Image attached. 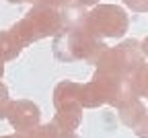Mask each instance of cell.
<instances>
[{"label":"cell","mask_w":148,"mask_h":138,"mask_svg":"<svg viewBox=\"0 0 148 138\" xmlns=\"http://www.w3.org/2000/svg\"><path fill=\"white\" fill-rule=\"evenodd\" d=\"M72 2V0H35L33 4H43V6H51V8H62L64 4Z\"/></svg>","instance_id":"30bf717a"},{"label":"cell","mask_w":148,"mask_h":138,"mask_svg":"<svg viewBox=\"0 0 148 138\" xmlns=\"http://www.w3.org/2000/svg\"><path fill=\"white\" fill-rule=\"evenodd\" d=\"M123 2L136 12H146L148 10V0H123Z\"/></svg>","instance_id":"9c48e42d"},{"label":"cell","mask_w":148,"mask_h":138,"mask_svg":"<svg viewBox=\"0 0 148 138\" xmlns=\"http://www.w3.org/2000/svg\"><path fill=\"white\" fill-rule=\"evenodd\" d=\"M86 10L84 6L76 4V2H68L64 4L62 8H58L60 12V21H62V29H74V27H80L84 17H86Z\"/></svg>","instance_id":"8992f818"},{"label":"cell","mask_w":148,"mask_h":138,"mask_svg":"<svg viewBox=\"0 0 148 138\" xmlns=\"http://www.w3.org/2000/svg\"><path fill=\"white\" fill-rule=\"evenodd\" d=\"M21 43L14 39L10 31H0V60H12L21 54Z\"/></svg>","instance_id":"52a82bcc"},{"label":"cell","mask_w":148,"mask_h":138,"mask_svg":"<svg viewBox=\"0 0 148 138\" xmlns=\"http://www.w3.org/2000/svg\"><path fill=\"white\" fill-rule=\"evenodd\" d=\"M74 2L80 4V6H84V8H92V6L99 4V0H74Z\"/></svg>","instance_id":"8fae6325"},{"label":"cell","mask_w":148,"mask_h":138,"mask_svg":"<svg viewBox=\"0 0 148 138\" xmlns=\"http://www.w3.org/2000/svg\"><path fill=\"white\" fill-rule=\"evenodd\" d=\"M2 72H4V64H2V60H0V76H2Z\"/></svg>","instance_id":"4fadbf2b"},{"label":"cell","mask_w":148,"mask_h":138,"mask_svg":"<svg viewBox=\"0 0 148 138\" xmlns=\"http://www.w3.org/2000/svg\"><path fill=\"white\" fill-rule=\"evenodd\" d=\"M6 117L10 120V124L16 130L27 132V130H31L37 122H39V109H37V105H33L29 101H16V103L8 105Z\"/></svg>","instance_id":"5b68a950"},{"label":"cell","mask_w":148,"mask_h":138,"mask_svg":"<svg viewBox=\"0 0 148 138\" xmlns=\"http://www.w3.org/2000/svg\"><path fill=\"white\" fill-rule=\"evenodd\" d=\"M21 48L39 41L43 37L49 35H58L62 31V21H60V12L58 8L51 6H43V4H33L31 10L18 21L16 25H12L8 29Z\"/></svg>","instance_id":"7a4b0ae2"},{"label":"cell","mask_w":148,"mask_h":138,"mask_svg":"<svg viewBox=\"0 0 148 138\" xmlns=\"http://www.w3.org/2000/svg\"><path fill=\"white\" fill-rule=\"evenodd\" d=\"M97 62H99V72H109L117 76H123L127 72L134 74V68L142 66V52L138 48V41L127 39V41L111 50H105Z\"/></svg>","instance_id":"277c9868"},{"label":"cell","mask_w":148,"mask_h":138,"mask_svg":"<svg viewBox=\"0 0 148 138\" xmlns=\"http://www.w3.org/2000/svg\"><path fill=\"white\" fill-rule=\"evenodd\" d=\"M10 101H8V91L4 85H0V117H6V109H8Z\"/></svg>","instance_id":"ba28073f"},{"label":"cell","mask_w":148,"mask_h":138,"mask_svg":"<svg viewBox=\"0 0 148 138\" xmlns=\"http://www.w3.org/2000/svg\"><path fill=\"white\" fill-rule=\"evenodd\" d=\"M6 2H10V4H23V2H35V0H6Z\"/></svg>","instance_id":"7c38bea8"},{"label":"cell","mask_w":148,"mask_h":138,"mask_svg":"<svg viewBox=\"0 0 148 138\" xmlns=\"http://www.w3.org/2000/svg\"><path fill=\"white\" fill-rule=\"evenodd\" d=\"M107 46L99 37L88 33L82 25L74 29H62L58 35H53V54L56 58L66 62L72 60H88L97 62Z\"/></svg>","instance_id":"6da1fadb"},{"label":"cell","mask_w":148,"mask_h":138,"mask_svg":"<svg viewBox=\"0 0 148 138\" xmlns=\"http://www.w3.org/2000/svg\"><path fill=\"white\" fill-rule=\"evenodd\" d=\"M4 138H21V136H4Z\"/></svg>","instance_id":"5bb4252c"},{"label":"cell","mask_w":148,"mask_h":138,"mask_svg":"<svg viewBox=\"0 0 148 138\" xmlns=\"http://www.w3.org/2000/svg\"><path fill=\"white\" fill-rule=\"evenodd\" d=\"M82 27L95 37H121L130 27L127 12L117 4H97L86 10Z\"/></svg>","instance_id":"3957f363"}]
</instances>
